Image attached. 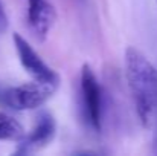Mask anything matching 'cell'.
I'll use <instances>...</instances> for the list:
<instances>
[{"instance_id": "cell-1", "label": "cell", "mask_w": 157, "mask_h": 156, "mask_svg": "<svg viewBox=\"0 0 157 156\" xmlns=\"http://www.w3.org/2000/svg\"><path fill=\"white\" fill-rule=\"evenodd\" d=\"M125 77L134 101L140 124L148 129L157 118V69L136 48H127L124 54Z\"/></svg>"}, {"instance_id": "cell-2", "label": "cell", "mask_w": 157, "mask_h": 156, "mask_svg": "<svg viewBox=\"0 0 157 156\" xmlns=\"http://www.w3.org/2000/svg\"><path fill=\"white\" fill-rule=\"evenodd\" d=\"M56 89V83L32 80L29 83L8 89L3 94V101L14 110H35L48 103Z\"/></svg>"}, {"instance_id": "cell-3", "label": "cell", "mask_w": 157, "mask_h": 156, "mask_svg": "<svg viewBox=\"0 0 157 156\" xmlns=\"http://www.w3.org/2000/svg\"><path fill=\"white\" fill-rule=\"evenodd\" d=\"M81 101L86 121L89 122L92 130L101 132L104 116L102 87L89 64H84L81 69Z\"/></svg>"}, {"instance_id": "cell-4", "label": "cell", "mask_w": 157, "mask_h": 156, "mask_svg": "<svg viewBox=\"0 0 157 156\" xmlns=\"http://www.w3.org/2000/svg\"><path fill=\"white\" fill-rule=\"evenodd\" d=\"M12 43H14L15 52L18 55V60H20L21 67L25 69V72L32 80L49 81V83L59 84L58 74L43 61V58L35 52V49L29 45V42L25 37H21L18 32H14L12 34Z\"/></svg>"}, {"instance_id": "cell-5", "label": "cell", "mask_w": 157, "mask_h": 156, "mask_svg": "<svg viewBox=\"0 0 157 156\" xmlns=\"http://www.w3.org/2000/svg\"><path fill=\"white\" fill-rule=\"evenodd\" d=\"M55 133H56V122L53 115L48 112L40 113L31 132L18 141V149L15 153L29 155L46 147L55 138Z\"/></svg>"}, {"instance_id": "cell-6", "label": "cell", "mask_w": 157, "mask_h": 156, "mask_svg": "<svg viewBox=\"0 0 157 156\" xmlns=\"http://www.w3.org/2000/svg\"><path fill=\"white\" fill-rule=\"evenodd\" d=\"M55 20L56 11L49 0H28V23L38 40H46Z\"/></svg>"}, {"instance_id": "cell-7", "label": "cell", "mask_w": 157, "mask_h": 156, "mask_svg": "<svg viewBox=\"0 0 157 156\" xmlns=\"http://www.w3.org/2000/svg\"><path fill=\"white\" fill-rule=\"evenodd\" d=\"M25 135L23 126L15 118L0 112V141H20Z\"/></svg>"}, {"instance_id": "cell-8", "label": "cell", "mask_w": 157, "mask_h": 156, "mask_svg": "<svg viewBox=\"0 0 157 156\" xmlns=\"http://www.w3.org/2000/svg\"><path fill=\"white\" fill-rule=\"evenodd\" d=\"M8 25H9V20H8V15L0 3V32H5L8 29Z\"/></svg>"}, {"instance_id": "cell-9", "label": "cell", "mask_w": 157, "mask_h": 156, "mask_svg": "<svg viewBox=\"0 0 157 156\" xmlns=\"http://www.w3.org/2000/svg\"><path fill=\"white\" fill-rule=\"evenodd\" d=\"M156 2H157V0H156Z\"/></svg>"}]
</instances>
